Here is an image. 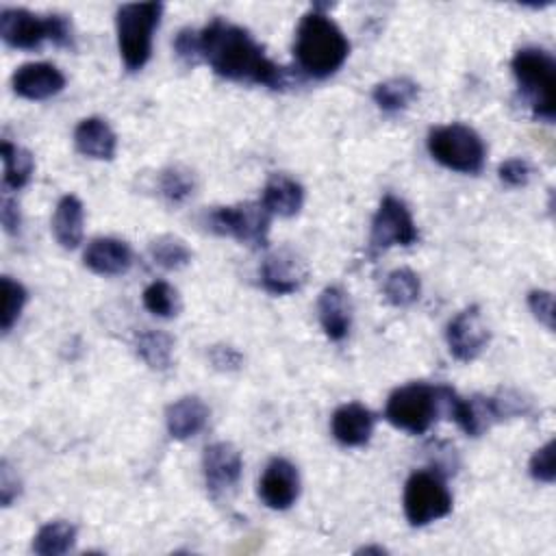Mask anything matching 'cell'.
Segmentation results:
<instances>
[{"label": "cell", "mask_w": 556, "mask_h": 556, "mask_svg": "<svg viewBox=\"0 0 556 556\" xmlns=\"http://www.w3.org/2000/svg\"><path fill=\"white\" fill-rule=\"evenodd\" d=\"M200 56L217 76L228 80L265 85L269 89L287 85L285 67L265 54L250 30L222 17H213L200 30Z\"/></svg>", "instance_id": "1"}, {"label": "cell", "mask_w": 556, "mask_h": 556, "mask_svg": "<svg viewBox=\"0 0 556 556\" xmlns=\"http://www.w3.org/2000/svg\"><path fill=\"white\" fill-rule=\"evenodd\" d=\"M315 4L298 24L293 54L298 67L311 78L332 76L350 54V41L343 30Z\"/></svg>", "instance_id": "2"}, {"label": "cell", "mask_w": 556, "mask_h": 556, "mask_svg": "<svg viewBox=\"0 0 556 556\" xmlns=\"http://www.w3.org/2000/svg\"><path fill=\"white\" fill-rule=\"evenodd\" d=\"M450 387H432L428 382H408L397 387L384 406V417L400 430L410 434H424L439 419V415L447 413Z\"/></svg>", "instance_id": "3"}, {"label": "cell", "mask_w": 556, "mask_h": 556, "mask_svg": "<svg viewBox=\"0 0 556 556\" xmlns=\"http://www.w3.org/2000/svg\"><path fill=\"white\" fill-rule=\"evenodd\" d=\"M513 76L517 80L523 102L530 106L532 115L545 122L554 119L556 113V61L554 56L539 48L526 46L515 52L510 61Z\"/></svg>", "instance_id": "4"}, {"label": "cell", "mask_w": 556, "mask_h": 556, "mask_svg": "<svg viewBox=\"0 0 556 556\" xmlns=\"http://www.w3.org/2000/svg\"><path fill=\"white\" fill-rule=\"evenodd\" d=\"M0 37L7 46L20 50H35L43 41L54 46L72 48L74 33L72 22L65 15H37L26 9H2L0 11Z\"/></svg>", "instance_id": "5"}, {"label": "cell", "mask_w": 556, "mask_h": 556, "mask_svg": "<svg viewBox=\"0 0 556 556\" xmlns=\"http://www.w3.org/2000/svg\"><path fill=\"white\" fill-rule=\"evenodd\" d=\"M161 2L122 4L115 13L117 48L128 72L141 70L152 54V37L161 22Z\"/></svg>", "instance_id": "6"}, {"label": "cell", "mask_w": 556, "mask_h": 556, "mask_svg": "<svg viewBox=\"0 0 556 556\" xmlns=\"http://www.w3.org/2000/svg\"><path fill=\"white\" fill-rule=\"evenodd\" d=\"M528 410H530L528 400H523L515 391H500L497 395H471V397H458L454 391L447 415L458 424V428L465 434L480 437L493 424L513 415H523Z\"/></svg>", "instance_id": "7"}, {"label": "cell", "mask_w": 556, "mask_h": 556, "mask_svg": "<svg viewBox=\"0 0 556 556\" xmlns=\"http://www.w3.org/2000/svg\"><path fill=\"white\" fill-rule=\"evenodd\" d=\"M428 152L437 163L460 174H478L484 167L486 148L482 137L465 124H445L428 132Z\"/></svg>", "instance_id": "8"}, {"label": "cell", "mask_w": 556, "mask_h": 556, "mask_svg": "<svg viewBox=\"0 0 556 556\" xmlns=\"http://www.w3.org/2000/svg\"><path fill=\"white\" fill-rule=\"evenodd\" d=\"M452 510V495L437 471H415L404 484V515L410 526L421 528L443 519Z\"/></svg>", "instance_id": "9"}, {"label": "cell", "mask_w": 556, "mask_h": 556, "mask_svg": "<svg viewBox=\"0 0 556 556\" xmlns=\"http://www.w3.org/2000/svg\"><path fill=\"white\" fill-rule=\"evenodd\" d=\"M269 222H271V215L261 202H241L232 206H219L208 215V228L213 232L232 237L254 248L267 245Z\"/></svg>", "instance_id": "10"}, {"label": "cell", "mask_w": 556, "mask_h": 556, "mask_svg": "<svg viewBox=\"0 0 556 556\" xmlns=\"http://www.w3.org/2000/svg\"><path fill=\"white\" fill-rule=\"evenodd\" d=\"M417 239L419 232L408 206L395 195H384L371 219V252H384L393 245H413Z\"/></svg>", "instance_id": "11"}, {"label": "cell", "mask_w": 556, "mask_h": 556, "mask_svg": "<svg viewBox=\"0 0 556 556\" xmlns=\"http://www.w3.org/2000/svg\"><path fill=\"white\" fill-rule=\"evenodd\" d=\"M489 328L482 319V313L478 306L463 308L445 330V341L450 348V354L460 361L469 363L482 354V350L489 343Z\"/></svg>", "instance_id": "12"}, {"label": "cell", "mask_w": 556, "mask_h": 556, "mask_svg": "<svg viewBox=\"0 0 556 556\" xmlns=\"http://www.w3.org/2000/svg\"><path fill=\"white\" fill-rule=\"evenodd\" d=\"M241 471H243V458L232 443L217 441L204 447L202 473H204L206 489L213 497H219L232 491L239 484Z\"/></svg>", "instance_id": "13"}, {"label": "cell", "mask_w": 556, "mask_h": 556, "mask_svg": "<svg viewBox=\"0 0 556 556\" xmlns=\"http://www.w3.org/2000/svg\"><path fill=\"white\" fill-rule=\"evenodd\" d=\"M308 276L304 258L289 245H282L265 256L261 265V282L274 295L298 291Z\"/></svg>", "instance_id": "14"}, {"label": "cell", "mask_w": 556, "mask_h": 556, "mask_svg": "<svg viewBox=\"0 0 556 556\" xmlns=\"http://www.w3.org/2000/svg\"><path fill=\"white\" fill-rule=\"evenodd\" d=\"M300 495V473L287 458H271L258 480V497L271 510H287Z\"/></svg>", "instance_id": "15"}, {"label": "cell", "mask_w": 556, "mask_h": 556, "mask_svg": "<svg viewBox=\"0 0 556 556\" xmlns=\"http://www.w3.org/2000/svg\"><path fill=\"white\" fill-rule=\"evenodd\" d=\"M11 87L20 98L48 100L63 91L65 76L52 63H24L11 76Z\"/></svg>", "instance_id": "16"}, {"label": "cell", "mask_w": 556, "mask_h": 556, "mask_svg": "<svg viewBox=\"0 0 556 556\" xmlns=\"http://www.w3.org/2000/svg\"><path fill=\"white\" fill-rule=\"evenodd\" d=\"M83 263L98 276H119L132 265V250L126 241L115 237H98L89 241Z\"/></svg>", "instance_id": "17"}, {"label": "cell", "mask_w": 556, "mask_h": 556, "mask_svg": "<svg viewBox=\"0 0 556 556\" xmlns=\"http://www.w3.org/2000/svg\"><path fill=\"white\" fill-rule=\"evenodd\" d=\"M374 426H376L374 413L358 402L341 404L330 419L332 437L345 447L365 445L374 434Z\"/></svg>", "instance_id": "18"}, {"label": "cell", "mask_w": 556, "mask_h": 556, "mask_svg": "<svg viewBox=\"0 0 556 556\" xmlns=\"http://www.w3.org/2000/svg\"><path fill=\"white\" fill-rule=\"evenodd\" d=\"M74 146L83 156L96 161H111L117 152V137L106 119L85 117L74 128Z\"/></svg>", "instance_id": "19"}, {"label": "cell", "mask_w": 556, "mask_h": 556, "mask_svg": "<svg viewBox=\"0 0 556 556\" xmlns=\"http://www.w3.org/2000/svg\"><path fill=\"white\" fill-rule=\"evenodd\" d=\"M319 324L330 341H343L352 326L350 298L341 287H326L317 300Z\"/></svg>", "instance_id": "20"}, {"label": "cell", "mask_w": 556, "mask_h": 556, "mask_svg": "<svg viewBox=\"0 0 556 556\" xmlns=\"http://www.w3.org/2000/svg\"><path fill=\"white\" fill-rule=\"evenodd\" d=\"M208 421L206 404L195 395H185L172 402L165 410V426L172 439L187 441L195 437Z\"/></svg>", "instance_id": "21"}, {"label": "cell", "mask_w": 556, "mask_h": 556, "mask_svg": "<svg viewBox=\"0 0 556 556\" xmlns=\"http://www.w3.org/2000/svg\"><path fill=\"white\" fill-rule=\"evenodd\" d=\"M258 202L267 208L269 215L293 217L304 204V187L285 174H274L265 182Z\"/></svg>", "instance_id": "22"}, {"label": "cell", "mask_w": 556, "mask_h": 556, "mask_svg": "<svg viewBox=\"0 0 556 556\" xmlns=\"http://www.w3.org/2000/svg\"><path fill=\"white\" fill-rule=\"evenodd\" d=\"M83 222H85V206L83 202L67 193L56 202L52 215V235L56 243L65 250H74L83 241Z\"/></svg>", "instance_id": "23"}, {"label": "cell", "mask_w": 556, "mask_h": 556, "mask_svg": "<svg viewBox=\"0 0 556 556\" xmlns=\"http://www.w3.org/2000/svg\"><path fill=\"white\" fill-rule=\"evenodd\" d=\"M135 352L150 369L165 371L172 365L174 341L167 332L146 328L135 334Z\"/></svg>", "instance_id": "24"}, {"label": "cell", "mask_w": 556, "mask_h": 556, "mask_svg": "<svg viewBox=\"0 0 556 556\" xmlns=\"http://www.w3.org/2000/svg\"><path fill=\"white\" fill-rule=\"evenodd\" d=\"M76 543V526L63 519L43 523L35 539H33V552L39 556H61L67 554Z\"/></svg>", "instance_id": "25"}, {"label": "cell", "mask_w": 556, "mask_h": 556, "mask_svg": "<svg viewBox=\"0 0 556 556\" xmlns=\"http://www.w3.org/2000/svg\"><path fill=\"white\" fill-rule=\"evenodd\" d=\"M417 93H419V87L415 80L406 76H395L378 83L371 91V98L378 104V109L387 113H397V111H404L417 98Z\"/></svg>", "instance_id": "26"}, {"label": "cell", "mask_w": 556, "mask_h": 556, "mask_svg": "<svg viewBox=\"0 0 556 556\" xmlns=\"http://www.w3.org/2000/svg\"><path fill=\"white\" fill-rule=\"evenodd\" d=\"M2 163H4V187L9 189H22L35 169V161L33 154L15 143H11L9 139L2 141Z\"/></svg>", "instance_id": "27"}, {"label": "cell", "mask_w": 556, "mask_h": 556, "mask_svg": "<svg viewBox=\"0 0 556 556\" xmlns=\"http://www.w3.org/2000/svg\"><path fill=\"white\" fill-rule=\"evenodd\" d=\"M419 293H421L419 276L408 267L393 269L384 280V298L393 306H410L419 300Z\"/></svg>", "instance_id": "28"}, {"label": "cell", "mask_w": 556, "mask_h": 556, "mask_svg": "<svg viewBox=\"0 0 556 556\" xmlns=\"http://www.w3.org/2000/svg\"><path fill=\"white\" fill-rule=\"evenodd\" d=\"M152 261L163 269H182L191 261V250L187 243L174 235L156 237L148 248Z\"/></svg>", "instance_id": "29"}, {"label": "cell", "mask_w": 556, "mask_h": 556, "mask_svg": "<svg viewBox=\"0 0 556 556\" xmlns=\"http://www.w3.org/2000/svg\"><path fill=\"white\" fill-rule=\"evenodd\" d=\"M143 306L163 319L176 317L180 311V298L178 291L165 282V280H154L143 289Z\"/></svg>", "instance_id": "30"}, {"label": "cell", "mask_w": 556, "mask_h": 556, "mask_svg": "<svg viewBox=\"0 0 556 556\" xmlns=\"http://www.w3.org/2000/svg\"><path fill=\"white\" fill-rule=\"evenodd\" d=\"M159 189H161V195L169 202H185L193 189H195V180H193V174L185 167H167L161 172V178H159Z\"/></svg>", "instance_id": "31"}, {"label": "cell", "mask_w": 556, "mask_h": 556, "mask_svg": "<svg viewBox=\"0 0 556 556\" xmlns=\"http://www.w3.org/2000/svg\"><path fill=\"white\" fill-rule=\"evenodd\" d=\"M2 313H0V328L2 332H9L13 324L20 319V313L28 300V293L24 285L13 280L11 276H2Z\"/></svg>", "instance_id": "32"}, {"label": "cell", "mask_w": 556, "mask_h": 556, "mask_svg": "<svg viewBox=\"0 0 556 556\" xmlns=\"http://www.w3.org/2000/svg\"><path fill=\"white\" fill-rule=\"evenodd\" d=\"M528 471L539 482H545V484L554 482V478H556V469H554V441H547L543 447H539L532 454V458L528 463Z\"/></svg>", "instance_id": "33"}, {"label": "cell", "mask_w": 556, "mask_h": 556, "mask_svg": "<svg viewBox=\"0 0 556 556\" xmlns=\"http://www.w3.org/2000/svg\"><path fill=\"white\" fill-rule=\"evenodd\" d=\"M528 308L539 324L554 330V295L545 289H534L528 293Z\"/></svg>", "instance_id": "34"}, {"label": "cell", "mask_w": 556, "mask_h": 556, "mask_svg": "<svg viewBox=\"0 0 556 556\" xmlns=\"http://www.w3.org/2000/svg\"><path fill=\"white\" fill-rule=\"evenodd\" d=\"M497 174H500V180L504 185H508V187H526L530 176H532V167H530V163L526 159L515 156V159L504 161L500 165Z\"/></svg>", "instance_id": "35"}, {"label": "cell", "mask_w": 556, "mask_h": 556, "mask_svg": "<svg viewBox=\"0 0 556 556\" xmlns=\"http://www.w3.org/2000/svg\"><path fill=\"white\" fill-rule=\"evenodd\" d=\"M174 50H176L180 61H185L187 65H195L198 61H202V56H200V33H195L191 28H182L174 39Z\"/></svg>", "instance_id": "36"}, {"label": "cell", "mask_w": 556, "mask_h": 556, "mask_svg": "<svg viewBox=\"0 0 556 556\" xmlns=\"http://www.w3.org/2000/svg\"><path fill=\"white\" fill-rule=\"evenodd\" d=\"M208 358H211L213 367L219 371H235L243 363V356L230 345H213L208 352Z\"/></svg>", "instance_id": "37"}, {"label": "cell", "mask_w": 556, "mask_h": 556, "mask_svg": "<svg viewBox=\"0 0 556 556\" xmlns=\"http://www.w3.org/2000/svg\"><path fill=\"white\" fill-rule=\"evenodd\" d=\"M17 495H20L17 476L11 471L9 463L2 460V467H0V502H2V506H11V502Z\"/></svg>", "instance_id": "38"}, {"label": "cell", "mask_w": 556, "mask_h": 556, "mask_svg": "<svg viewBox=\"0 0 556 556\" xmlns=\"http://www.w3.org/2000/svg\"><path fill=\"white\" fill-rule=\"evenodd\" d=\"M0 219H2V226L9 235H15L20 230V206L13 198L4 195L2 198V204H0Z\"/></svg>", "instance_id": "39"}, {"label": "cell", "mask_w": 556, "mask_h": 556, "mask_svg": "<svg viewBox=\"0 0 556 556\" xmlns=\"http://www.w3.org/2000/svg\"><path fill=\"white\" fill-rule=\"evenodd\" d=\"M371 552H376V554H384L387 549H382V547H374V545H367V547H361V549H358V554H371Z\"/></svg>", "instance_id": "40"}]
</instances>
